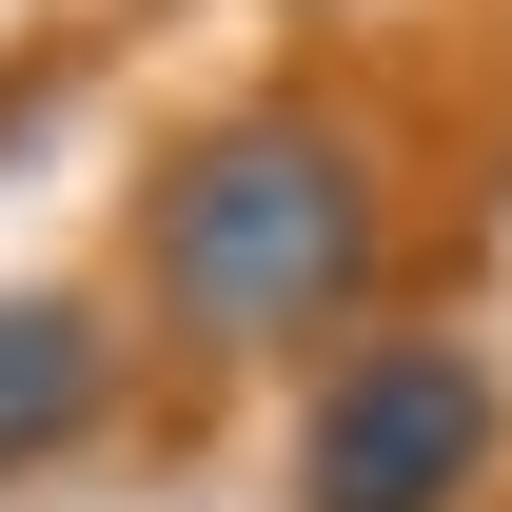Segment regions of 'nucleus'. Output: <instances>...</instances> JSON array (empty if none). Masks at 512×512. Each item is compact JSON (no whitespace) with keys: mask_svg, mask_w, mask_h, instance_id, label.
<instances>
[{"mask_svg":"<svg viewBox=\"0 0 512 512\" xmlns=\"http://www.w3.org/2000/svg\"><path fill=\"white\" fill-rule=\"evenodd\" d=\"M375 237H394L375 138L316 119V99H256V119L178 138V178L138 217V276H158L178 355H296L375 296Z\"/></svg>","mask_w":512,"mask_h":512,"instance_id":"obj_1","label":"nucleus"},{"mask_svg":"<svg viewBox=\"0 0 512 512\" xmlns=\"http://www.w3.org/2000/svg\"><path fill=\"white\" fill-rule=\"evenodd\" d=\"M493 434H512V394L473 335H355L296 414V512H453L493 473Z\"/></svg>","mask_w":512,"mask_h":512,"instance_id":"obj_2","label":"nucleus"},{"mask_svg":"<svg viewBox=\"0 0 512 512\" xmlns=\"http://www.w3.org/2000/svg\"><path fill=\"white\" fill-rule=\"evenodd\" d=\"M99 414H119V335H99V296H0V473H60Z\"/></svg>","mask_w":512,"mask_h":512,"instance_id":"obj_3","label":"nucleus"}]
</instances>
